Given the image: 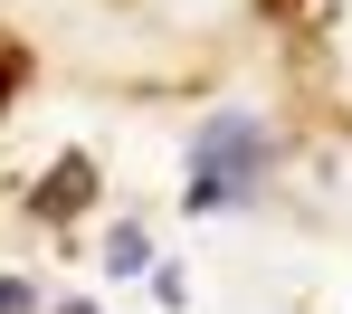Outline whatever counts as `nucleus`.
I'll use <instances>...</instances> for the list:
<instances>
[{
	"label": "nucleus",
	"mask_w": 352,
	"mask_h": 314,
	"mask_svg": "<svg viewBox=\"0 0 352 314\" xmlns=\"http://www.w3.org/2000/svg\"><path fill=\"white\" fill-rule=\"evenodd\" d=\"M267 162H276V133L257 124V115H210V124L190 133V210L248 200V190L267 181Z\"/></svg>",
	"instance_id": "obj_1"
},
{
	"label": "nucleus",
	"mask_w": 352,
	"mask_h": 314,
	"mask_svg": "<svg viewBox=\"0 0 352 314\" xmlns=\"http://www.w3.org/2000/svg\"><path fill=\"white\" fill-rule=\"evenodd\" d=\"M105 267H115V276H143V267H153V238H143L133 219H115V229H105Z\"/></svg>",
	"instance_id": "obj_2"
},
{
	"label": "nucleus",
	"mask_w": 352,
	"mask_h": 314,
	"mask_svg": "<svg viewBox=\"0 0 352 314\" xmlns=\"http://www.w3.org/2000/svg\"><path fill=\"white\" fill-rule=\"evenodd\" d=\"M86 181H96L86 162H58V181L38 190V210H76V200H86Z\"/></svg>",
	"instance_id": "obj_3"
},
{
	"label": "nucleus",
	"mask_w": 352,
	"mask_h": 314,
	"mask_svg": "<svg viewBox=\"0 0 352 314\" xmlns=\"http://www.w3.org/2000/svg\"><path fill=\"white\" fill-rule=\"evenodd\" d=\"M0 314H29V286L19 276H0Z\"/></svg>",
	"instance_id": "obj_4"
},
{
	"label": "nucleus",
	"mask_w": 352,
	"mask_h": 314,
	"mask_svg": "<svg viewBox=\"0 0 352 314\" xmlns=\"http://www.w3.org/2000/svg\"><path fill=\"white\" fill-rule=\"evenodd\" d=\"M58 314H96V305H76V295H67V305H58Z\"/></svg>",
	"instance_id": "obj_5"
}]
</instances>
